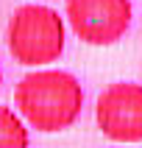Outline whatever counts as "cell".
<instances>
[{
  "label": "cell",
  "instance_id": "6da1fadb",
  "mask_svg": "<svg viewBox=\"0 0 142 148\" xmlns=\"http://www.w3.org/2000/svg\"><path fill=\"white\" fill-rule=\"evenodd\" d=\"M14 103L22 120L36 132H64L81 117L84 87L67 70H33L22 75L14 90Z\"/></svg>",
  "mask_w": 142,
  "mask_h": 148
},
{
  "label": "cell",
  "instance_id": "7a4b0ae2",
  "mask_svg": "<svg viewBox=\"0 0 142 148\" xmlns=\"http://www.w3.org/2000/svg\"><path fill=\"white\" fill-rule=\"evenodd\" d=\"M6 45L17 64L45 67L64 53L67 23L56 8L45 3H25L8 17Z\"/></svg>",
  "mask_w": 142,
  "mask_h": 148
},
{
  "label": "cell",
  "instance_id": "3957f363",
  "mask_svg": "<svg viewBox=\"0 0 142 148\" xmlns=\"http://www.w3.org/2000/svg\"><path fill=\"white\" fill-rule=\"evenodd\" d=\"M64 20L81 42L106 48L128 34L134 6L131 0H67Z\"/></svg>",
  "mask_w": 142,
  "mask_h": 148
},
{
  "label": "cell",
  "instance_id": "277c9868",
  "mask_svg": "<svg viewBox=\"0 0 142 148\" xmlns=\"http://www.w3.org/2000/svg\"><path fill=\"white\" fill-rule=\"evenodd\" d=\"M95 120L103 137L120 145L142 143V84H109L95 101Z\"/></svg>",
  "mask_w": 142,
  "mask_h": 148
},
{
  "label": "cell",
  "instance_id": "5b68a950",
  "mask_svg": "<svg viewBox=\"0 0 142 148\" xmlns=\"http://www.w3.org/2000/svg\"><path fill=\"white\" fill-rule=\"evenodd\" d=\"M0 148H31L28 123L11 106H0Z\"/></svg>",
  "mask_w": 142,
  "mask_h": 148
},
{
  "label": "cell",
  "instance_id": "8992f818",
  "mask_svg": "<svg viewBox=\"0 0 142 148\" xmlns=\"http://www.w3.org/2000/svg\"><path fill=\"white\" fill-rule=\"evenodd\" d=\"M114 148H139V145H114Z\"/></svg>",
  "mask_w": 142,
  "mask_h": 148
},
{
  "label": "cell",
  "instance_id": "52a82bcc",
  "mask_svg": "<svg viewBox=\"0 0 142 148\" xmlns=\"http://www.w3.org/2000/svg\"><path fill=\"white\" fill-rule=\"evenodd\" d=\"M0 90H3V70H0Z\"/></svg>",
  "mask_w": 142,
  "mask_h": 148
},
{
  "label": "cell",
  "instance_id": "ba28073f",
  "mask_svg": "<svg viewBox=\"0 0 142 148\" xmlns=\"http://www.w3.org/2000/svg\"><path fill=\"white\" fill-rule=\"evenodd\" d=\"M36 3H50V0H36Z\"/></svg>",
  "mask_w": 142,
  "mask_h": 148
}]
</instances>
